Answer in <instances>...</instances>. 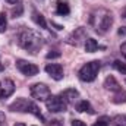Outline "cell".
Here are the masks:
<instances>
[{"mask_svg": "<svg viewBox=\"0 0 126 126\" xmlns=\"http://www.w3.org/2000/svg\"><path fill=\"white\" fill-rule=\"evenodd\" d=\"M113 67H114L117 72H120L122 75H126V63L120 62V60H114V62H113Z\"/></svg>", "mask_w": 126, "mask_h": 126, "instance_id": "16", "label": "cell"}, {"mask_svg": "<svg viewBox=\"0 0 126 126\" xmlns=\"http://www.w3.org/2000/svg\"><path fill=\"white\" fill-rule=\"evenodd\" d=\"M0 70H3V64L1 63H0Z\"/></svg>", "mask_w": 126, "mask_h": 126, "instance_id": "29", "label": "cell"}, {"mask_svg": "<svg viewBox=\"0 0 126 126\" xmlns=\"http://www.w3.org/2000/svg\"><path fill=\"white\" fill-rule=\"evenodd\" d=\"M46 57L47 59H57V57H60V51H50V53H47Z\"/></svg>", "mask_w": 126, "mask_h": 126, "instance_id": "22", "label": "cell"}, {"mask_svg": "<svg viewBox=\"0 0 126 126\" xmlns=\"http://www.w3.org/2000/svg\"><path fill=\"white\" fill-rule=\"evenodd\" d=\"M72 126H87L82 120H78V119H73L72 120Z\"/></svg>", "mask_w": 126, "mask_h": 126, "instance_id": "23", "label": "cell"}, {"mask_svg": "<svg viewBox=\"0 0 126 126\" xmlns=\"http://www.w3.org/2000/svg\"><path fill=\"white\" fill-rule=\"evenodd\" d=\"M30 91H31L32 98H35L38 101H46L50 97V90L44 84H32Z\"/></svg>", "mask_w": 126, "mask_h": 126, "instance_id": "4", "label": "cell"}, {"mask_svg": "<svg viewBox=\"0 0 126 126\" xmlns=\"http://www.w3.org/2000/svg\"><path fill=\"white\" fill-rule=\"evenodd\" d=\"M15 93V84L10 79L0 81V98H7Z\"/></svg>", "mask_w": 126, "mask_h": 126, "instance_id": "8", "label": "cell"}, {"mask_svg": "<svg viewBox=\"0 0 126 126\" xmlns=\"http://www.w3.org/2000/svg\"><path fill=\"white\" fill-rule=\"evenodd\" d=\"M69 12H70V9H69V4L66 3V1H59L57 3V13L59 15H69Z\"/></svg>", "mask_w": 126, "mask_h": 126, "instance_id": "15", "label": "cell"}, {"mask_svg": "<svg viewBox=\"0 0 126 126\" xmlns=\"http://www.w3.org/2000/svg\"><path fill=\"white\" fill-rule=\"evenodd\" d=\"M46 72L56 81H60L63 79V67L62 64H57V63H50L46 66Z\"/></svg>", "mask_w": 126, "mask_h": 126, "instance_id": "9", "label": "cell"}, {"mask_svg": "<svg viewBox=\"0 0 126 126\" xmlns=\"http://www.w3.org/2000/svg\"><path fill=\"white\" fill-rule=\"evenodd\" d=\"M78 95H79V93L75 88H69V90H64L60 94V97L63 98V101L66 104H72V103H75V100L78 98Z\"/></svg>", "mask_w": 126, "mask_h": 126, "instance_id": "10", "label": "cell"}, {"mask_svg": "<svg viewBox=\"0 0 126 126\" xmlns=\"http://www.w3.org/2000/svg\"><path fill=\"white\" fill-rule=\"evenodd\" d=\"M16 67L24 75H27V76H35L38 73V70H40L38 66H35L34 63H30V62H27V60H22V59L16 60Z\"/></svg>", "mask_w": 126, "mask_h": 126, "instance_id": "6", "label": "cell"}, {"mask_svg": "<svg viewBox=\"0 0 126 126\" xmlns=\"http://www.w3.org/2000/svg\"><path fill=\"white\" fill-rule=\"evenodd\" d=\"M100 67H101V63L98 60H93V62H88L85 63L81 69H79V79L84 81V82H93L98 72H100Z\"/></svg>", "mask_w": 126, "mask_h": 126, "instance_id": "2", "label": "cell"}, {"mask_svg": "<svg viewBox=\"0 0 126 126\" xmlns=\"http://www.w3.org/2000/svg\"><path fill=\"white\" fill-rule=\"evenodd\" d=\"M126 101V93L125 91H120V93H116L113 97V103H125Z\"/></svg>", "mask_w": 126, "mask_h": 126, "instance_id": "18", "label": "cell"}, {"mask_svg": "<svg viewBox=\"0 0 126 126\" xmlns=\"http://www.w3.org/2000/svg\"><path fill=\"white\" fill-rule=\"evenodd\" d=\"M9 4H21V1L22 0H6Z\"/></svg>", "mask_w": 126, "mask_h": 126, "instance_id": "25", "label": "cell"}, {"mask_svg": "<svg viewBox=\"0 0 126 126\" xmlns=\"http://www.w3.org/2000/svg\"><path fill=\"white\" fill-rule=\"evenodd\" d=\"M97 48H98V43L94 38H87L85 40V50L88 53H94V51H97Z\"/></svg>", "mask_w": 126, "mask_h": 126, "instance_id": "14", "label": "cell"}, {"mask_svg": "<svg viewBox=\"0 0 126 126\" xmlns=\"http://www.w3.org/2000/svg\"><path fill=\"white\" fill-rule=\"evenodd\" d=\"M113 122L116 123V126H123L126 123V117H123V116H122V117H120V116H117V117H114V119H113Z\"/></svg>", "mask_w": 126, "mask_h": 126, "instance_id": "21", "label": "cell"}, {"mask_svg": "<svg viewBox=\"0 0 126 126\" xmlns=\"http://www.w3.org/2000/svg\"><path fill=\"white\" fill-rule=\"evenodd\" d=\"M104 87H106V90H110V91H113V93H120V91H122L119 82H117L116 78L111 76V75L106 78V81H104Z\"/></svg>", "mask_w": 126, "mask_h": 126, "instance_id": "11", "label": "cell"}, {"mask_svg": "<svg viewBox=\"0 0 126 126\" xmlns=\"http://www.w3.org/2000/svg\"><path fill=\"white\" fill-rule=\"evenodd\" d=\"M46 106L50 113H62V111H66V107H67V104L63 101L60 95H50L46 100Z\"/></svg>", "mask_w": 126, "mask_h": 126, "instance_id": "3", "label": "cell"}, {"mask_svg": "<svg viewBox=\"0 0 126 126\" xmlns=\"http://www.w3.org/2000/svg\"><path fill=\"white\" fill-rule=\"evenodd\" d=\"M6 27H7V19H6V13H0V32L6 31Z\"/></svg>", "mask_w": 126, "mask_h": 126, "instance_id": "19", "label": "cell"}, {"mask_svg": "<svg viewBox=\"0 0 126 126\" xmlns=\"http://www.w3.org/2000/svg\"><path fill=\"white\" fill-rule=\"evenodd\" d=\"M15 126H25V125H24V123H16Z\"/></svg>", "mask_w": 126, "mask_h": 126, "instance_id": "28", "label": "cell"}, {"mask_svg": "<svg viewBox=\"0 0 126 126\" xmlns=\"http://www.w3.org/2000/svg\"><path fill=\"white\" fill-rule=\"evenodd\" d=\"M76 110L79 111V113H90V114H93L94 113V109H93V106L87 101V100H82V101H79L78 104H76Z\"/></svg>", "mask_w": 126, "mask_h": 126, "instance_id": "12", "label": "cell"}, {"mask_svg": "<svg viewBox=\"0 0 126 126\" xmlns=\"http://www.w3.org/2000/svg\"><path fill=\"white\" fill-rule=\"evenodd\" d=\"M120 51H122V54L126 57V41L122 44V46H120Z\"/></svg>", "mask_w": 126, "mask_h": 126, "instance_id": "24", "label": "cell"}, {"mask_svg": "<svg viewBox=\"0 0 126 126\" xmlns=\"http://www.w3.org/2000/svg\"><path fill=\"white\" fill-rule=\"evenodd\" d=\"M110 117L109 116H101V117H98L97 119V122H95L93 126H110Z\"/></svg>", "mask_w": 126, "mask_h": 126, "instance_id": "17", "label": "cell"}, {"mask_svg": "<svg viewBox=\"0 0 126 126\" xmlns=\"http://www.w3.org/2000/svg\"><path fill=\"white\" fill-rule=\"evenodd\" d=\"M22 12H24L22 4H18V7L12 9V16H13V18H18V16H21V15H22Z\"/></svg>", "mask_w": 126, "mask_h": 126, "instance_id": "20", "label": "cell"}, {"mask_svg": "<svg viewBox=\"0 0 126 126\" xmlns=\"http://www.w3.org/2000/svg\"><path fill=\"white\" fill-rule=\"evenodd\" d=\"M19 46L24 50H28L30 53L35 54L44 46V40L38 32L32 31V30H25L19 34Z\"/></svg>", "mask_w": 126, "mask_h": 126, "instance_id": "1", "label": "cell"}, {"mask_svg": "<svg viewBox=\"0 0 126 126\" xmlns=\"http://www.w3.org/2000/svg\"><path fill=\"white\" fill-rule=\"evenodd\" d=\"M125 34H126V27H122L119 30V35H125Z\"/></svg>", "mask_w": 126, "mask_h": 126, "instance_id": "26", "label": "cell"}, {"mask_svg": "<svg viewBox=\"0 0 126 126\" xmlns=\"http://www.w3.org/2000/svg\"><path fill=\"white\" fill-rule=\"evenodd\" d=\"M32 101L27 100V98H16V101H13L9 109L12 111H19V113H28L30 111V107H31Z\"/></svg>", "mask_w": 126, "mask_h": 126, "instance_id": "7", "label": "cell"}, {"mask_svg": "<svg viewBox=\"0 0 126 126\" xmlns=\"http://www.w3.org/2000/svg\"><path fill=\"white\" fill-rule=\"evenodd\" d=\"M111 24H113V16L109 12H104L103 16L98 18V22L95 25V31L100 32V34H106V32L110 30Z\"/></svg>", "mask_w": 126, "mask_h": 126, "instance_id": "5", "label": "cell"}, {"mask_svg": "<svg viewBox=\"0 0 126 126\" xmlns=\"http://www.w3.org/2000/svg\"><path fill=\"white\" fill-rule=\"evenodd\" d=\"M3 120H4V114H3V113H1V111H0V123H1V122H3Z\"/></svg>", "mask_w": 126, "mask_h": 126, "instance_id": "27", "label": "cell"}, {"mask_svg": "<svg viewBox=\"0 0 126 126\" xmlns=\"http://www.w3.org/2000/svg\"><path fill=\"white\" fill-rule=\"evenodd\" d=\"M32 21L38 25V27H41V28H47V22H46V19H44V16L40 13V12H37V10H34L32 12Z\"/></svg>", "mask_w": 126, "mask_h": 126, "instance_id": "13", "label": "cell"}]
</instances>
